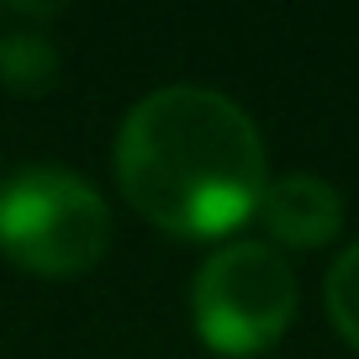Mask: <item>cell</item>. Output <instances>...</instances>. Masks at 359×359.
<instances>
[{
    "instance_id": "cell-1",
    "label": "cell",
    "mask_w": 359,
    "mask_h": 359,
    "mask_svg": "<svg viewBox=\"0 0 359 359\" xmlns=\"http://www.w3.org/2000/svg\"><path fill=\"white\" fill-rule=\"evenodd\" d=\"M122 201L169 238H227L269 185L254 116L212 85H158L111 143Z\"/></svg>"
},
{
    "instance_id": "cell-2",
    "label": "cell",
    "mask_w": 359,
    "mask_h": 359,
    "mask_svg": "<svg viewBox=\"0 0 359 359\" xmlns=\"http://www.w3.org/2000/svg\"><path fill=\"white\" fill-rule=\"evenodd\" d=\"M111 243L106 196L64 164H27L0 185V254L27 275L64 280L101 264Z\"/></svg>"
},
{
    "instance_id": "cell-3",
    "label": "cell",
    "mask_w": 359,
    "mask_h": 359,
    "mask_svg": "<svg viewBox=\"0 0 359 359\" xmlns=\"http://www.w3.org/2000/svg\"><path fill=\"white\" fill-rule=\"evenodd\" d=\"M296 317V269L264 238H227L191 280V323L212 354L243 359L285 338Z\"/></svg>"
},
{
    "instance_id": "cell-4",
    "label": "cell",
    "mask_w": 359,
    "mask_h": 359,
    "mask_svg": "<svg viewBox=\"0 0 359 359\" xmlns=\"http://www.w3.org/2000/svg\"><path fill=\"white\" fill-rule=\"evenodd\" d=\"M254 217L264 227L269 248H296V254L327 248L344 227V191L312 169H291V175L264 185Z\"/></svg>"
},
{
    "instance_id": "cell-5",
    "label": "cell",
    "mask_w": 359,
    "mask_h": 359,
    "mask_svg": "<svg viewBox=\"0 0 359 359\" xmlns=\"http://www.w3.org/2000/svg\"><path fill=\"white\" fill-rule=\"evenodd\" d=\"M64 74V58H58L53 37L37 32V27H16V32L0 37V85L11 90V95H48Z\"/></svg>"
},
{
    "instance_id": "cell-6",
    "label": "cell",
    "mask_w": 359,
    "mask_h": 359,
    "mask_svg": "<svg viewBox=\"0 0 359 359\" xmlns=\"http://www.w3.org/2000/svg\"><path fill=\"white\" fill-rule=\"evenodd\" d=\"M323 302H327V323L338 327V338L348 348H359V238L327 264Z\"/></svg>"
}]
</instances>
